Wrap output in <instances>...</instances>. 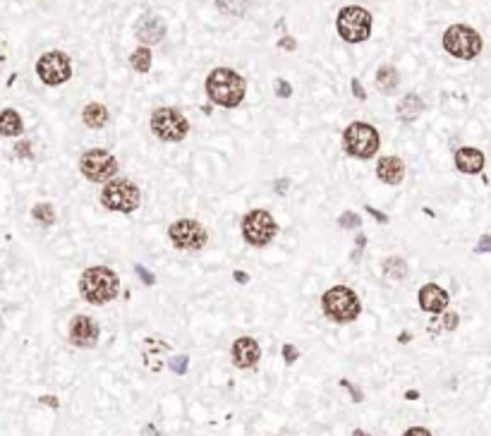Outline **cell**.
<instances>
[{
  "instance_id": "cell-36",
  "label": "cell",
  "mask_w": 491,
  "mask_h": 436,
  "mask_svg": "<svg viewBox=\"0 0 491 436\" xmlns=\"http://www.w3.org/2000/svg\"><path fill=\"white\" fill-rule=\"evenodd\" d=\"M278 46H280V48H285V51H295V38H290V36L280 38Z\"/></svg>"
},
{
  "instance_id": "cell-8",
  "label": "cell",
  "mask_w": 491,
  "mask_h": 436,
  "mask_svg": "<svg viewBox=\"0 0 491 436\" xmlns=\"http://www.w3.org/2000/svg\"><path fill=\"white\" fill-rule=\"evenodd\" d=\"M152 130L163 142H182L189 132V123L180 110L156 108L152 115Z\"/></svg>"
},
{
  "instance_id": "cell-27",
  "label": "cell",
  "mask_w": 491,
  "mask_h": 436,
  "mask_svg": "<svg viewBox=\"0 0 491 436\" xmlns=\"http://www.w3.org/2000/svg\"><path fill=\"white\" fill-rule=\"evenodd\" d=\"M359 223H362V218H359L357 214H352V211H345V214L338 218V226L340 228H348V230H350V228H357Z\"/></svg>"
},
{
  "instance_id": "cell-14",
  "label": "cell",
  "mask_w": 491,
  "mask_h": 436,
  "mask_svg": "<svg viewBox=\"0 0 491 436\" xmlns=\"http://www.w3.org/2000/svg\"><path fill=\"white\" fill-rule=\"evenodd\" d=\"M134 34H137V38L144 43V46H152V43H158L161 38L165 36V22L158 14L149 12V14H142L139 17V22L134 24Z\"/></svg>"
},
{
  "instance_id": "cell-18",
  "label": "cell",
  "mask_w": 491,
  "mask_h": 436,
  "mask_svg": "<svg viewBox=\"0 0 491 436\" xmlns=\"http://www.w3.org/2000/svg\"><path fill=\"white\" fill-rule=\"evenodd\" d=\"M455 166H458V171L468 173V175H475V173H479L484 168V154L472 147L458 149V152H455Z\"/></svg>"
},
{
  "instance_id": "cell-17",
  "label": "cell",
  "mask_w": 491,
  "mask_h": 436,
  "mask_svg": "<svg viewBox=\"0 0 491 436\" xmlns=\"http://www.w3.org/2000/svg\"><path fill=\"white\" fill-rule=\"evenodd\" d=\"M376 175L386 185H400L403 178H405V163L398 156H383L376 163Z\"/></svg>"
},
{
  "instance_id": "cell-23",
  "label": "cell",
  "mask_w": 491,
  "mask_h": 436,
  "mask_svg": "<svg viewBox=\"0 0 491 436\" xmlns=\"http://www.w3.org/2000/svg\"><path fill=\"white\" fill-rule=\"evenodd\" d=\"M383 271H386L388 278L403 280L407 276V264H405L403 256H388V259L383 261Z\"/></svg>"
},
{
  "instance_id": "cell-9",
  "label": "cell",
  "mask_w": 491,
  "mask_h": 436,
  "mask_svg": "<svg viewBox=\"0 0 491 436\" xmlns=\"http://www.w3.org/2000/svg\"><path fill=\"white\" fill-rule=\"evenodd\" d=\"M276 232H278V226H276L274 216H271L269 211L254 209L242 218V235H245V240L250 242L252 247L269 245L276 237Z\"/></svg>"
},
{
  "instance_id": "cell-3",
  "label": "cell",
  "mask_w": 491,
  "mask_h": 436,
  "mask_svg": "<svg viewBox=\"0 0 491 436\" xmlns=\"http://www.w3.org/2000/svg\"><path fill=\"white\" fill-rule=\"evenodd\" d=\"M322 307L331 322H338V324L355 322V319L359 317V312H362V304H359L357 295H355V290L348 288V285H335V288L326 290V295L322 298Z\"/></svg>"
},
{
  "instance_id": "cell-11",
  "label": "cell",
  "mask_w": 491,
  "mask_h": 436,
  "mask_svg": "<svg viewBox=\"0 0 491 436\" xmlns=\"http://www.w3.org/2000/svg\"><path fill=\"white\" fill-rule=\"evenodd\" d=\"M80 171L91 182H108L118 173V161L104 149H91L80 158Z\"/></svg>"
},
{
  "instance_id": "cell-12",
  "label": "cell",
  "mask_w": 491,
  "mask_h": 436,
  "mask_svg": "<svg viewBox=\"0 0 491 436\" xmlns=\"http://www.w3.org/2000/svg\"><path fill=\"white\" fill-rule=\"evenodd\" d=\"M168 237L178 250H202L206 245L208 235L197 221L192 218H180L168 228Z\"/></svg>"
},
{
  "instance_id": "cell-13",
  "label": "cell",
  "mask_w": 491,
  "mask_h": 436,
  "mask_svg": "<svg viewBox=\"0 0 491 436\" xmlns=\"http://www.w3.org/2000/svg\"><path fill=\"white\" fill-rule=\"evenodd\" d=\"M96 341H99V326L91 317H80L72 319L70 324V343L77 348H94Z\"/></svg>"
},
{
  "instance_id": "cell-2",
  "label": "cell",
  "mask_w": 491,
  "mask_h": 436,
  "mask_svg": "<svg viewBox=\"0 0 491 436\" xmlns=\"http://www.w3.org/2000/svg\"><path fill=\"white\" fill-rule=\"evenodd\" d=\"M120 278L108 266H91L82 274L80 278V293L86 302L91 304H106L118 295Z\"/></svg>"
},
{
  "instance_id": "cell-19",
  "label": "cell",
  "mask_w": 491,
  "mask_h": 436,
  "mask_svg": "<svg viewBox=\"0 0 491 436\" xmlns=\"http://www.w3.org/2000/svg\"><path fill=\"white\" fill-rule=\"evenodd\" d=\"M422 110H424V101H422V96L407 94L405 99L398 104L396 115L403 120V123H415V120L422 115Z\"/></svg>"
},
{
  "instance_id": "cell-33",
  "label": "cell",
  "mask_w": 491,
  "mask_h": 436,
  "mask_svg": "<svg viewBox=\"0 0 491 436\" xmlns=\"http://www.w3.org/2000/svg\"><path fill=\"white\" fill-rule=\"evenodd\" d=\"M352 94L357 96L359 101H364V99H367V94H364L362 84H359V80H352Z\"/></svg>"
},
{
  "instance_id": "cell-28",
  "label": "cell",
  "mask_w": 491,
  "mask_h": 436,
  "mask_svg": "<svg viewBox=\"0 0 491 436\" xmlns=\"http://www.w3.org/2000/svg\"><path fill=\"white\" fill-rule=\"evenodd\" d=\"M170 370H173L175 374H184V372H187V357L175 355L173 360H170Z\"/></svg>"
},
{
  "instance_id": "cell-22",
  "label": "cell",
  "mask_w": 491,
  "mask_h": 436,
  "mask_svg": "<svg viewBox=\"0 0 491 436\" xmlns=\"http://www.w3.org/2000/svg\"><path fill=\"white\" fill-rule=\"evenodd\" d=\"M398 82H400V77H398V70L393 65H381L376 70V86L383 94H393L398 89Z\"/></svg>"
},
{
  "instance_id": "cell-39",
  "label": "cell",
  "mask_w": 491,
  "mask_h": 436,
  "mask_svg": "<svg viewBox=\"0 0 491 436\" xmlns=\"http://www.w3.org/2000/svg\"><path fill=\"white\" fill-rule=\"evenodd\" d=\"M41 403L51 405V408H58V398H51V396H43V398H41Z\"/></svg>"
},
{
  "instance_id": "cell-4",
  "label": "cell",
  "mask_w": 491,
  "mask_h": 436,
  "mask_svg": "<svg viewBox=\"0 0 491 436\" xmlns=\"http://www.w3.org/2000/svg\"><path fill=\"white\" fill-rule=\"evenodd\" d=\"M335 29L348 43H362L372 36V12L359 5H345L335 17Z\"/></svg>"
},
{
  "instance_id": "cell-10",
  "label": "cell",
  "mask_w": 491,
  "mask_h": 436,
  "mask_svg": "<svg viewBox=\"0 0 491 436\" xmlns=\"http://www.w3.org/2000/svg\"><path fill=\"white\" fill-rule=\"evenodd\" d=\"M36 75L41 77L43 84L48 86H60L65 84L67 80L72 77V62L70 56L62 51H51L43 53L36 62Z\"/></svg>"
},
{
  "instance_id": "cell-41",
  "label": "cell",
  "mask_w": 491,
  "mask_h": 436,
  "mask_svg": "<svg viewBox=\"0 0 491 436\" xmlns=\"http://www.w3.org/2000/svg\"><path fill=\"white\" fill-rule=\"evenodd\" d=\"M369 214H374V216H376V218H379V221H381V223H386V221H388V218H386V214H381V211H374V209H372V206H369Z\"/></svg>"
},
{
  "instance_id": "cell-1",
  "label": "cell",
  "mask_w": 491,
  "mask_h": 436,
  "mask_svg": "<svg viewBox=\"0 0 491 436\" xmlns=\"http://www.w3.org/2000/svg\"><path fill=\"white\" fill-rule=\"evenodd\" d=\"M206 94L216 106L223 108H237L245 101L247 82L230 67H216L206 77Z\"/></svg>"
},
{
  "instance_id": "cell-20",
  "label": "cell",
  "mask_w": 491,
  "mask_h": 436,
  "mask_svg": "<svg viewBox=\"0 0 491 436\" xmlns=\"http://www.w3.org/2000/svg\"><path fill=\"white\" fill-rule=\"evenodd\" d=\"M82 120H84L86 128L101 130L108 123V108L104 104H86L84 110H82Z\"/></svg>"
},
{
  "instance_id": "cell-31",
  "label": "cell",
  "mask_w": 491,
  "mask_h": 436,
  "mask_svg": "<svg viewBox=\"0 0 491 436\" xmlns=\"http://www.w3.org/2000/svg\"><path fill=\"white\" fill-rule=\"evenodd\" d=\"M340 386H345V389H350V393H352V400H357V403H359V400H362V393H359V391L355 389V386L350 384L348 379H343V381H340Z\"/></svg>"
},
{
  "instance_id": "cell-40",
  "label": "cell",
  "mask_w": 491,
  "mask_h": 436,
  "mask_svg": "<svg viewBox=\"0 0 491 436\" xmlns=\"http://www.w3.org/2000/svg\"><path fill=\"white\" fill-rule=\"evenodd\" d=\"M235 280H237V283H247L250 278H247L245 271H235Z\"/></svg>"
},
{
  "instance_id": "cell-29",
  "label": "cell",
  "mask_w": 491,
  "mask_h": 436,
  "mask_svg": "<svg viewBox=\"0 0 491 436\" xmlns=\"http://www.w3.org/2000/svg\"><path fill=\"white\" fill-rule=\"evenodd\" d=\"M276 94H278L280 99H290L293 89H290V84L285 80H278V82H276Z\"/></svg>"
},
{
  "instance_id": "cell-25",
  "label": "cell",
  "mask_w": 491,
  "mask_h": 436,
  "mask_svg": "<svg viewBox=\"0 0 491 436\" xmlns=\"http://www.w3.org/2000/svg\"><path fill=\"white\" fill-rule=\"evenodd\" d=\"M216 3H218V8L228 14H245L250 0H216Z\"/></svg>"
},
{
  "instance_id": "cell-5",
  "label": "cell",
  "mask_w": 491,
  "mask_h": 436,
  "mask_svg": "<svg viewBox=\"0 0 491 436\" xmlns=\"http://www.w3.org/2000/svg\"><path fill=\"white\" fill-rule=\"evenodd\" d=\"M444 48L460 60H472L482 53V36L468 24H453L444 34Z\"/></svg>"
},
{
  "instance_id": "cell-15",
  "label": "cell",
  "mask_w": 491,
  "mask_h": 436,
  "mask_svg": "<svg viewBox=\"0 0 491 436\" xmlns=\"http://www.w3.org/2000/svg\"><path fill=\"white\" fill-rule=\"evenodd\" d=\"M259 357H261V348L254 338L242 336L232 343V362H235L240 370H250V367H254L256 362H259Z\"/></svg>"
},
{
  "instance_id": "cell-24",
  "label": "cell",
  "mask_w": 491,
  "mask_h": 436,
  "mask_svg": "<svg viewBox=\"0 0 491 436\" xmlns=\"http://www.w3.org/2000/svg\"><path fill=\"white\" fill-rule=\"evenodd\" d=\"M130 65L134 67L137 72H149V67H152V51H149L147 46H139L137 51L130 56Z\"/></svg>"
},
{
  "instance_id": "cell-37",
  "label": "cell",
  "mask_w": 491,
  "mask_h": 436,
  "mask_svg": "<svg viewBox=\"0 0 491 436\" xmlns=\"http://www.w3.org/2000/svg\"><path fill=\"white\" fill-rule=\"evenodd\" d=\"M137 271H139V276H142L144 283H147V285H154V276L149 274V271H144L142 266H137Z\"/></svg>"
},
{
  "instance_id": "cell-26",
  "label": "cell",
  "mask_w": 491,
  "mask_h": 436,
  "mask_svg": "<svg viewBox=\"0 0 491 436\" xmlns=\"http://www.w3.org/2000/svg\"><path fill=\"white\" fill-rule=\"evenodd\" d=\"M32 216L36 218V221H41V223H53V221H56V211H53L51 204H36L32 209Z\"/></svg>"
},
{
  "instance_id": "cell-30",
  "label": "cell",
  "mask_w": 491,
  "mask_h": 436,
  "mask_svg": "<svg viewBox=\"0 0 491 436\" xmlns=\"http://www.w3.org/2000/svg\"><path fill=\"white\" fill-rule=\"evenodd\" d=\"M283 357H285V362H288V365H293V362L300 357L298 348H295V346H290V343H288V346H283Z\"/></svg>"
},
{
  "instance_id": "cell-34",
  "label": "cell",
  "mask_w": 491,
  "mask_h": 436,
  "mask_svg": "<svg viewBox=\"0 0 491 436\" xmlns=\"http://www.w3.org/2000/svg\"><path fill=\"white\" fill-rule=\"evenodd\" d=\"M455 326H458V314H455V312L446 314V328H448V331H453Z\"/></svg>"
},
{
  "instance_id": "cell-32",
  "label": "cell",
  "mask_w": 491,
  "mask_h": 436,
  "mask_svg": "<svg viewBox=\"0 0 491 436\" xmlns=\"http://www.w3.org/2000/svg\"><path fill=\"white\" fill-rule=\"evenodd\" d=\"M403 436H431L429 429H424V427H412V429H407Z\"/></svg>"
},
{
  "instance_id": "cell-16",
  "label": "cell",
  "mask_w": 491,
  "mask_h": 436,
  "mask_svg": "<svg viewBox=\"0 0 491 436\" xmlns=\"http://www.w3.org/2000/svg\"><path fill=\"white\" fill-rule=\"evenodd\" d=\"M420 307L429 314H439L448 307V293L434 283H427L420 288Z\"/></svg>"
},
{
  "instance_id": "cell-6",
  "label": "cell",
  "mask_w": 491,
  "mask_h": 436,
  "mask_svg": "<svg viewBox=\"0 0 491 436\" xmlns=\"http://www.w3.org/2000/svg\"><path fill=\"white\" fill-rule=\"evenodd\" d=\"M101 204L108 211H123V214H132L142 204V195L139 187L130 180H108V185L101 192Z\"/></svg>"
},
{
  "instance_id": "cell-21",
  "label": "cell",
  "mask_w": 491,
  "mask_h": 436,
  "mask_svg": "<svg viewBox=\"0 0 491 436\" xmlns=\"http://www.w3.org/2000/svg\"><path fill=\"white\" fill-rule=\"evenodd\" d=\"M22 130H24V123L17 110L5 108L3 113H0V134H3V137H17V134H22Z\"/></svg>"
},
{
  "instance_id": "cell-7",
  "label": "cell",
  "mask_w": 491,
  "mask_h": 436,
  "mask_svg": "<svg viewBox=\"0 0 491 436\" xmlns=\"http://www.w3.org/2000/svg\"><path fill=\"white\" fill-rule=\"evenodd\" d=\"M343 144H345V152L355 158H372L374 154L379 152L381 147V137H379L376 128L367 123H352L348 125L343 134Z\"/></svg>"
},
{
  "instance_id": "cell-35",
  "label": "cell",
  "mask_w": 491,
  "mask_h": 436,
  "mask_svg": "<svg viewBox=\"0 0 491 436\" xmlns=\"http://www.w3.org/2000/svg\"><path fill=\"white\" fill-rule=\"evenodd\" d=\"M14 154H17V156H29V154H32V147H29L27 142H22L14 147Z\"/></svg>"
},
{
  "instance_id": "cell-38",
  "label": "cell",
  "mask_w": 491,
  "mask_h": 436,
  "mask_svg": "<svg viewBox=\"0 0 491 436\" xmlns=\"http://www.w3.org/2000/svg\"><path fill=\"white\" fill-rule=\"evenodd\" d=\"M489 240H491L489 235H482V245H479L477 250H479V252H489Z\"/></svg>"
},
{
  "instance_id": "cell-42",
  "label": "cell",
  "mask_w": 491,
  "mask_h": 436,
  "mask_svg": "<svg viewBox=\"0 0 491 436\" xmlns=\"http://www.w3.org/2000/svg\"><path fill=\"white\" fill-rule=\"evenodd\" d=\"M352 436H367V434H364L362 429H357V432H352Z\"/></svg>"
}]
</instances>
